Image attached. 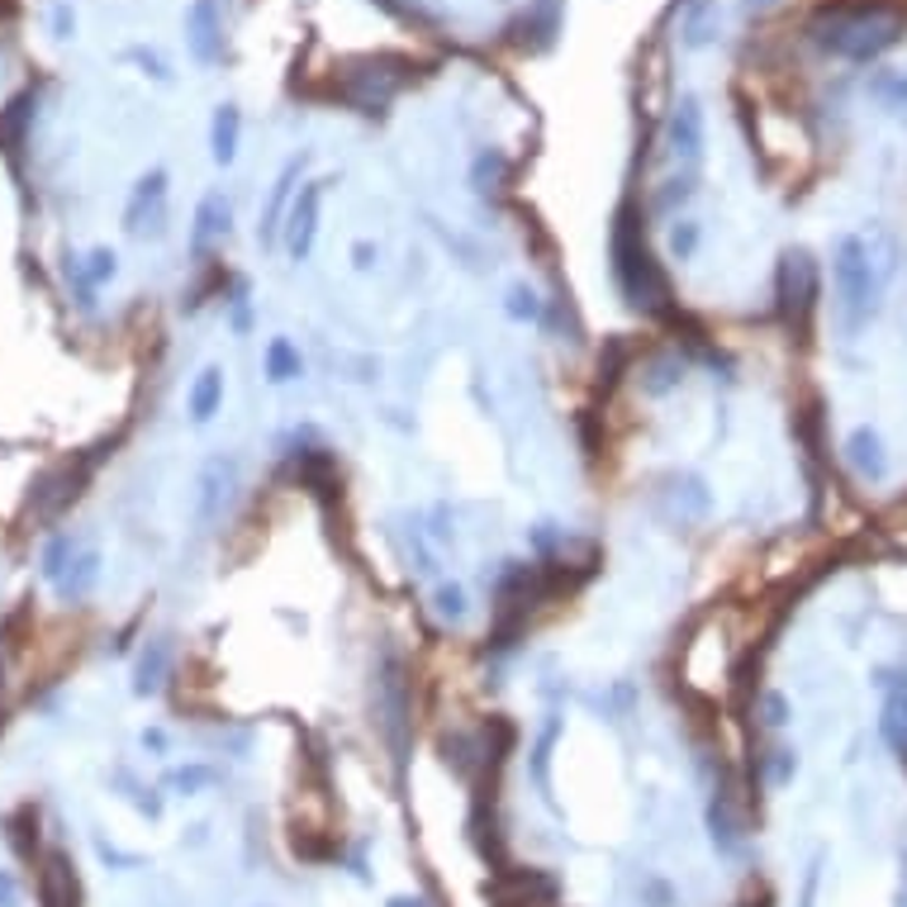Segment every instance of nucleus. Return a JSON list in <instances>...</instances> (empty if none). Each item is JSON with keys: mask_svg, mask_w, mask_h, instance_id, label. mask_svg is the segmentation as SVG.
Listing matches in <instances>:
<instances>
[{"mask_svg": "<svg viewBox=\"0 0 907 907\" xmlns=\"http://www.w3.org/2000/svg\"><path fill=\"white\" fill-rule=\"evenodd\" d=\"M884 276L888 266L875 262L869 243L860 234H841L831 253V286H836V324L841 333H865L875 324V314L884 305Z\"/></svg>", "mask_w": 907, "mask_h": 907, "instance_id": "nucleus-1", "label": "nucleus"}, {"mask_svg": "<svg viewBox=\"0 0 907 907\" xmlns=\"http://www.w3.org/2000/svg\"><path fill=\"white\" fill-rule=\"evenodd\" d=\"M812 39L827 52H836V58L869 62V58H879L884 48H894L903 39V24L894 20V14H879V10H860V14L836 10V14L812 20Z\"/></svg>", "mask_w": 907, "mask_h": 907, "instance_id": "nucleus-2", "label": "nucleus"}, {"mask_svg": "<svg viewBox=\"0 0 907 907\" xmlns=\"http://www.w3.org/2000/svg\"><path fill=\"white\" fill-rule=\"evenodd\" d=\"M613 276H618V286L632 305H647V309L661 305V280H655V272H651L647 243L632 238L628 228H618L613 234Z\"/></svg>", "mask_w": 907, "mask_h": 907, "instance_id": "nucleus-3", "label": "nucleus"}, {"mask_svg": "<svg viewBox=\"0 0 907 907\" xmlns=\"http://www.w3.org/2000/svg\"><path fill=\"white\" fill-rule=\"evenodd\" d=\"M324 190L328 181H305L290 205L286 224H280V247L290 253V262H309L314 243H318V209H324Z\"/></svg>", "mask_w": 907, "mask_h": 907, "instance_id": "nucleus-4", "label": "nucleus"}, {"mask_svg": "<svg viewBox=\"0 0 907 907\" xmlns=\"http://www.w3.org/2000/svg\"><path fill=\"white\" fill-rule=\"evenodd\" d=\"M305 171H309V152H295L290 162L276 171L272 190H266V205H262V219H257V243L262 247L280 243V224H286L295 195H299V186H305Z\"/></svg>", "mask_w": 907, "mask_h": 907, "instance_id": "nucleus-5", "label": "nucleus"}, {"mask_svg": "<svg viewBox=\"0 0 907 907\" xmlns=\"http://www.w3.org/2000/svg\"><path fill=\"white\" fill-rule=\"evenodd\" d=\"M238 485V461L234 456H209L200 475H195V528H209L224 519V504Z\"/></svg>", "mask_w": 907, "mask_h": 907, "instance_id": "nucleus-6", "label": "nucleus"}, {"mask_svg": "<svg viewBox=\"0 0 907 907\" xmlns=\"http://www.w3.org/2000/svg\"><path fill=\"white\" fill-rule=\"evenodd\" d=\"M875 689H879V732L894 751L907 760V670L903 666H879L875 670Z\"/></svg>", "mask_w": 907, "mask_h": 907, "instance_id": "nucleus-7", "label": "nucleus"}, {"mask_svg": "<svg viewBox=\"0 0 907 907\" xmlns=\"http://www.w3.org/2000/svg\"><path fill=\"white\" fill-rule=\"evenodd\" d=\"M162 209H167V171L138 176L129 205H124V228L134 238H162Z\"/></svg>", "mask_w": 907, "mask_h": 907, "instance_id": "nucleus-8", "label": "nucleus"}, {"mask_svg": "<svg viewBox=\"0 0 907 907\" xmlns=\"http://www.w3.org/2000/svg\"><path fill=\"white\" fill-rule=\"evenodd\" d=\"M186 48L200 67H215L224 58V14L219 0H190L186 10Z\"/></svg>", "mask_w": 907, "mask_h": 907, "instance_id": "nucleus-9", "label": "nucleus"}, {"mask_svg": "<svg viewBox=\"0 0 907 907\" xmlns=\"http://www.w3.org/2000/svg\"><path fill=\"white\" fill-rule=\"evenodd\" d=\"M670 157L674 162H684L693 167L703 157V144H708V124H703V105L699 96H680L674 100V110H670Z\"/></svg>", "mask_w": 907, "mask_h": 907, "instance_id": "nucleus-10", "label": "nucleus"}, {"mask_svg": "<svg viewBox=\"0 0 907 907\" xmlns=\"http://www.w3.org/2000/svg\"><path fill=\"white\" fill-rule=\"evenodd\" d=\"M841 456H846V466H850V475H856L860 485H884V480H888V452H884V437L875 428H856V433H850Z\"/></svg>", "mask_w": 907, "mask_h": 907, "instance_id": "nucleus-11", "label": "nucleus"}, {"mask_svg": "<svg viewBox=\"0 0 907 907\" xmlns=\"http://www.w3.org/2000/svg\"><path fill=\"white\" fill-rule=\"evenodd\" d=\"M565 732V722L556 713H546V722L538 727V741H532L528 751V775H532V789H538V798L546 808H556V779H551V756H556V741Z\"/></svg>", "mask_w": 907, "mask_h": 907, "instance_id": "nucleus-12", "label": "nucleus"}, {"mask_svg": "<svg viewBox=\"0 0 907 907\" xmlns=\"http://www.w3.org/2000/svg\"><path fill=\"white\" fill-rule=\"evenodd\" d=\"M228 228H234V205H228L224 190H209L200 205H195V228H190V247L195 253H205L209 243L228 238Z\"/></svg>", "mask_w": 907, "mask_h": 907, "instance_id": "nucleus-13", "label": "nucleus"}, {"mask_svg": "<svg viewBox=\"0 0 907 907\" xmlns=\"http://www.w3.org/2000/svg\"><path fill=\"white\" fill-rule=\"evenodd\" d=\"M119 276V257L110 253V247H96L91 257H67V280H77V295H81V305H91V295L100 286H110V280Z\"/></svg>", "mask_w": 907, "mask_h": 907, "instance_id": "nucleus-14", "label": "nucleus"}, {"mask_svg": "<svg viewBox=\"0 0 907 907\" xmlns=\"http://www.w3.org/2000/svg\"><path fill=\"white\" fill-rule=\"evenodd\" d=\"M100 565H105V561H100V551H96V546H81V551H77V561L67 565L58 584H52V590H58V599H62V603L91 599V594H96V584H100Z\"/></svg>", "mask_w": 907, "mask_h": 907, "instance_id": "nucleus-15", "label": "nucleus"}, {"mask_svg": "<svg viewBox=\"0 0 907 907\" xmlns=\"http://www.w3.org/2000/svg\"><path fill=\"white\" fill-rule=\"evenodd\" d=\"M238 138H243V110L238 105H215V119H209V157L219 167L238 162Z\"/></svg>", "mask_w": 907, "mask_h": 907, "instance_id": "nucleus-16", "label": "nucleus"}, {"mask_svg": "<svg viewBox=\"0 0 907 907\" xmlns=\"http://www.w3.org/2000/svg\"><path fill=\"white\" fill-rule=\"evenodd\" d=\"M219 404H224V366H205L186 390V414H190V423L205 428V423L219 414Z\"/></svg>", "mask_w": 907, "mask_h": 907, "instance_id": "nucleus-17", "label": "nucleus"}, {"mask_svg": "<svg viewBox=\"0 0 907 907\" xmlns=\"http://www.w3.org/2000/svg\"><path fill=\"white\" fill-rule=\"evenodd\" d=\"M167 670H171V642L167 637H152V642L144 647V655H138V666H134V693L138 699H148V693L162 689Z\"/></svg>", "mask_w": 907, "mask_h": 907, "instance_id": "nucleus-18", "label": "nucleus"}, {"mask_svg": "<svg viewBox=\"0 0 907 907\" xmlns=\"http://www.w3.org/2000/svg\"><path fill=\"white\" fill-rule=\"evenodd\" d=\"M718 29H722V10H718V0H693L689 14H684V24H680V43L684 48H708L718 39Z\"/></svg>", "mask_w": 907, "mask_h": 907, "instance_id": "nucleus-19", "label": "nucleus"}, {"mask_svg": "<svg viewBox=\"0 0 907 907\" xmlns=\"http://www.w3.org/2000/svg\"><path fill=\"white\" fill-rule=\"evenodd\" d=\"M262 371L272 385H290V381L305 376V357H299V347L290 337H272V343H266V357H262Z\"/></svg>", "mask_w": 907, "mask_h": 907, "instance_id": "nucleus-20", "label": "nucleus"}, {"mask_svg": "<svg viewBox=\"0 0 907 907\" xmlns=\"http://www.w3.org/2000/svg\"><path fill=\"white\" fill-rule=\"evenodd\" d=\"M708 836H713V846L722 850V856H737V850H741V827H737V817H732L727 793L708 798Z\"/></svg>", "mask_w": 907, "mask_h": 907, "instance_id": "nucleus-21", "label": "nucleus"}, {"mask_svg": "<svg viewBox=\"0 0 907 907\" xmlns=\"http://www.w3.org/2000/svg\"><path fill=\"white\" fill-rule=\"evenodd\" d=\"M162 785L176 798H200L209 785H219V770L215 765H205V760H186V765H176V770H167Z\"/></svg>", "mask_w": 907, "mask_h": 907, "instance_id": "nucleus-22", "label": "nucleus"}, {"mask_svg": "<svg viewBox=\"0 0 907 907\" xmlns=\"http://www.w3.org/2000/svg\"><path fill=\"white\" fill-rule=\"evenodd\" d=\"M642 395H651V400H666V395H674V390L684 385V362L680 357H655V362H647V371H642Z\"/></svg>", "mask_w": 907, "mask_h": 907, "instance_id": "nucleus-23", "label": "nucleus"}, {"mask_svg": "<svg viewBox=\"0 0 907 907\" xmlns=\"http://www.w3.org/2000/svg\"><path fill=\"white\" fill-rule=\"evenodd\" d=\"M77 551H81V542L72 538V532H58V538H48L43 551H39V575H43L48 584H58L67 565L77 561Z\"/></svg>", "mask_w": 907, "mask_h": 907, "instance_id": "nucleus-24", "label": "nucleus"}, {"mask_svg": "<svg viewBox=\"0 0 907 907\" xmlns=\"http://www.w3.org/2000/svg\"><path fill=\"white\" fill-rule=\"evenodd\" d=\"M110 785H115V789H124L119 798H129V804H134L138 812H144L148 822H157V817H162V793L148 789V785H138L134 770H124V765H115V770H110Z\"/></svg>", "mask_w": 907, "mask_h": 907, "instance_id": "nucleus-25", "label": "nucleus"}, {"mask_svg": "<svg viewBox=\"0 0 907 907\" xmlns=\"http://www.w3.org/2000/svg\"><path fill=\"white\" fill-rule=\"evenodd\" d=\"M670 494H674V504H684V513H693V519H703L708 509H713V494H708V485H703V475H693V471H680L670 480Z\"/></svg>", "mask_w": 907, "mask_h": 907, "instance_id": "nucleus-26", "label": "nucleus"}, {"mask_svg": "<svg viewBox=\"0 0 907 907\" xmlns=\"http://www.w3.org/2000/svg\"><path fill=\"white\" fill-rule=\"evenodd\" d=\"M433 613L447 622V628H456V622H466V613H471V599H466V590H461L456 580H442L437 590H433Z\"/></svg>", "mask_w": 907, "mask_h": 907, "instance_id": "nucleus-27", "label": "nucleus"}, {"mask_svg": "<svg viewBox=\"0 0 907 907\" xmlns=\"http://www.w3.org/2000/svg\"><path fill=\"white\" fill-rule=\"evenodd\" d=\"M666 243H670L674 262H693V257H699V247H703V224L699 219H674Z\"/></svg>", "mask_w": 907, "mask_h": 907, "instance_id": "nucleus-28", "label": "nucleus"}, {"mask_svg": "<svg viewBox=\"0 0 907 907\" xmlns=\"http://www.w3.org/2000/svg\"><path fill=\"white\" fill-rule=\"evenodd\" d=\"M693 195H699V176H693V171L670 176V181L655 190V209H661V215H674V209H684Z\"/></svg>", "mask_w": 907, "mask_h": 907, "instance_id": "nucleus-29", "label": "nucleus"}, {"mask_svg": "<svg viewBox=\"0 0 907 907\" xmlns=\"http://www.w3.org/2000/svg\"><path fill=\"white\" fill-rule=\"evenodd\" d=\"M523 29H538V48H546L551 39L561 33V0H538V6L528 10V20H523Z\"/></svg>", "mask_w": 907, "mask_h": 907, "instance_id": "nucleus-30", "label": "nucleus"}, {"mask_svg": "<svg viewBox=\"0 0 907 907\" xmlns=\"http://www.w3.org/2000/svg\"><path fill=\"white\" fill-rule=\"evenodd\" d=\"M869 96H875L879 105H888V110H907V72L903 67H894V72H875Z\"/></svg>", "mask_w": 907, "mask_h": 907, "instance_id": "nucleus-31", "label": "nucleus"}, {"mask_svg": "<svg viewBox=\"0 0 907 907\" xmlns=\"http://www.w3.org/2000/svg\"><path fill=\"white\" fill-rule=\"evenodd\" d=\"M504 171H509L504 152H500V148H485V152H480L475 162H471V186H475L480 195H485V190H494V186L504 181Z\"/></svg>", "mask_w": 907, "mask_h": 907, "instance_id": "nucleus-32", "label": "nucleus"}, {"mask_svg": "<svg viewBox=\"0 0 907 907\" xmlns=\"http://www.w3.org/2000/svg\"><path fill=\"white\" fill-rule=\"evenodd\" d=\"M785 286L793 295V305H808V299H812V257L808 253L785 257Z\"/></svg>", "mask_w": 907, "mask_h": 907, "instance_id": "nucleus-33", "label": "nucleus"}, {"mask_svg": "<svg viewBox=\"0 0 907 907\" xmlns=\"http://www.w3.org/2000/svg\"><path fill=\"white\" fill-rule=\"evenodd\" d=\"M504 314L513 318V324H538V318H542V299H538V290H532V286H509V295H504Z\"/></svg>", "mask_w": 907, "mask_h": 907, "instance_id": "nucleus-34", "label": "nucleus"}, {"mask_svg": "<svg viewBox=\"0 0 907 907\" xmlns=\"http://www.w3.org/2000/svg\"><path fill=\"white\" fill-rule=\"evenodd\" d=\"M124 58H129V62L138 67V72L152 77V81H171V67H167L162 52H152V48H129Z\"/></svg>", "mask_w": 907, "mask_h": 907, "instance_id": "nucleus-35", "label": "nucleus"}, {"mask_svg": "<svg viewBox=\"0 0 907 907\" xmlns=\"http://www.w3.org/2000/svg\"><path fill=\"white\" fill-rule=\"evenodd\" d=\"M765 775H770L775 789H785L789 779L798 775V756L789 751V746H779V751H770V760H765Z\"/></svg>", "mask_w": 907, "mask_h": 907, "instance_id": "nucleus-36", "label": "nucleus"}, {"mask_svg": "<svg viewBox=\"0 0 907 907\" xmlns=\"http://www.w3.org/2000/svg\"><path fill=\"white\" fill-rule=\"evenodd\" d=\"M760 713H765V727H775V732H779V727H789L793 708H789V699L779 689H765L760 693Z\"/></svg>", "mask_w": 907, "mask_h": 907, "instance_id": "nucleus-37", "label": "nucleus"}, {"mask_svg": "<svg viewBox=\"0 0 907 907\" xmlns=\"http://www.w3.org/2000/svg\"><path fill=\"white\" fill-rule=\"evenodd\" d=\"M48 29H52V39L67 43L77 33V10L67 6V0H52V10H48Z\"/></svg>", "mask_w": 907, "mask_h": 907, "instance_id": "nucleus-38", "label": "nucleus"}, {"mask_svg": "<svg viewBox=\"0 0 907 907\" xmlns=\"http://www.w3.org/2000/svg\"><path fill=\"white\" fill-rule=\"evenodd\" d=\"M96 856H100L105 865H115V869H138V865H144V860H138V856H129V850H119V846H110V841H105V836H96Z\"/></svg>", "mask_w": 907, "mask_h": 907, "instance_id": "nucleus-39", "label": "nucleus"}, {"mask_svg": "<svg viewBox=\"0 0 907 907\" xmlns=\"http://www.w3.org/2000/svg\"><path fill=\"white\" fill-rule=\"evenodd\" d=\"M24 903V884L14 869H0V907H20Z\"/></svg>", "mask_w": 907, "mask_h": 907, "instance_id": "nucleus-40", "label": "nucleus"}, {"mask_svg": "<svg viewBox=\"0 0 907 907\" xmlns=\"http://www.w3.org/2000/svg\"><path fill=\"white\" fill-rule=\"evenodd\" d=\"M528 542H532V551H551V546L561 542V532H556V523H538V528L528 532Z\"/></svg>", "mask_w": 907, "mask_h": 907, "instance_id": "nucleus-41", "label": "nucleus"}, {"mask_svg": "<svg viewBox=\"0 0 907 907\" xmlns=\"http://www.w3.org/2000/svg\"><path fill=\"white\" fill-rule=\"evenodd\" d=\"M228 318H234V333H247V328H253V305H247V290L234 295V314H228Z\"/></svg>", "mask_w": 907, "mask_h": 907, "instance_id": "nucleus-42", "label": "nucleus"}, {"mask_svg": "<svg viewBox=\"0 0 907 907\" xmlns=\"http://www.w3.org/2000/svg\"><path fill=\"white\" fill-rule=\"evenodd\" d=\"M352 266H357V272H371V266H376V243H352Z\"/></svg>", "mask_w": 907, "mask_h": 907, "instance_id": "nucleus-43", "label": "nucleus"}, {"mask_svg": "<svg viewBox=\"0 0 907 907\" xmlns=\"http://www.w3.org/2000/svg\"><path fill=\"white\" fill-rule=\"evenodd\" d=\"M138 741H144V751L167 756V732H162V727H144V737H138Z\"/></svg>", "mask_w": 907, "mask_h": 907, "instance_id": "nucleus-44", "label": "nucleus"}, {"mask_svg": "<svg viewBox=\"0 0 907 907\" xmlns=\"http://www.w3.org/2000/svg\"><path fill=\"white\" fill-rule=\"evenodd\" d=\"M817 879H822V860H812L808 865V884H804V907L817 903Z\"/></svg>", "mask_w": 907, "mask_h": 907, "instance_id": "nucleus-45", "label": "nucleus"}, {"mask_svg": "<svg viewBox=\"0 0 907 907\" xmlns=\"http://www.w3.org/2000/svg\"><path fill=\"white\" fill-rule=\"evenodd\" d=\"M385 907H428V903H423V898H408V894H400V898H390Z\"/></svg>", "mask_w": 907, "mask_h": 907, "instance_id": "nucleus-46", "label": "nucleus"}, {"mask_svg": "<svg viewBox=\"0 0 907 907\" xmlns=\"http://www.w3.org/2000/svg\"><path fill=\"white\" fill-rule=\"evenodd\" d=\"M894 907H907V888H898V898H894Z\"/></svg>", "mask_w": 907, "mask_h": 907, "instance_id": "nucleus-47", "label": "nucleus"}, {"mask_svg": "<svg viewBox=\"0 0 907 907\" xmlns=\"http://www.w3.org/2000/svg\"><path fill=\"white\" fill-rule=\"evenodd\" d=\"M903 888H907V850H903Z\"/></svg>", "mask_w": 907, "mask_h": 907, "instance_id": "nucleus-48", "label": "nucleus"}, {"mask_svg": "<svg viewBox=\"0 0 907 907\" xmlns=\"http://www.w3.org/2000/svg\"><path fill=\"white\" fill-rule=\"evenodd\" d=\"M746 6H770V0H746Z\"/></svg>", "mask_w": 907, "mask_h": 907, "instance_id": "nucleus-49", "label": "nucleus"}]
</instances>
